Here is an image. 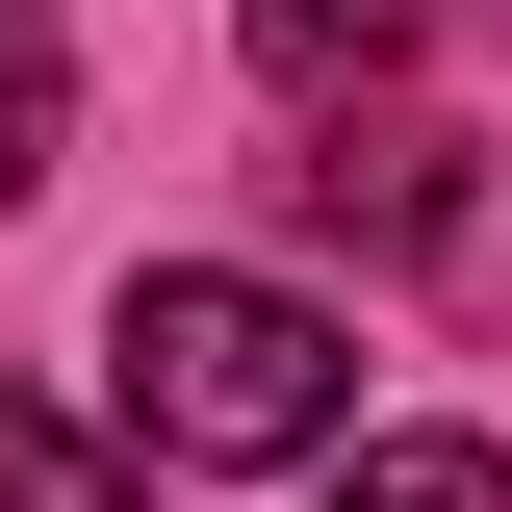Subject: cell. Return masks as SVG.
<instances>
[{"label": "cell", "instance_id": "ba28073f", "mask_svg": "<svg viewBox=\"0 0 512 512\" xmlns=\"http://www.w3.org/2000/svg\"><path fill=\"white\" fill-rule=\"evenodd\" d=\"M487 26H512V0H487Z\"/></svg>", "mask_w": 512, "mask_h": 512}, {"label": "cell", "instance_id": "3957f363", "mask_svg": "<svg viewBox=\"0 0 512 512\" xmlns=\"http://www.w3.org/2000/svg\"><path fill=\"white\" fill-rule=\"evenodd\" d=\"M410 52V0H256V77H282V103H333V77H384Z\"/></svg>", "mask_w": 512, "mask_h": 512}, {"label": "cell", "instance_id": "8992f818", "mask_svg": "<svg viewBox=\"0 0 512 512\" xmlns=\"http://www.w3.org/2000/svg\"><path fill=\"white\" fill-rule=\"evenodd\" d=\"M52 128H77V77H52V26H0V205L52 180Z\"/></svg>", "mask_w": 512, "mask_h": 512}, {"label": "cell", "instance_id": "277c9868", "mask_svg": "<svg viewBox=\"0 0 512 512\" xmlns=\"http://www.w3.org/2000/svg\"><path fill=\"white\" fill-rule=\"evenodd\" d=\"M333 512H512V461L487 436H384V461H333Z\"/></svg>", "mask_w": 512, "mask_h": 512}, {"label": "cell", "instance_id": "5b68a950", "mask_svg": "<svg viewBox=\"0 0 512 512\" xmlns=\"http://www.w3.org/2000/svg\"><path fill=\"white\" fill-rule=\"evenodd\" d=\"M0 512H128V461H103V436H52V410L0 384Z\"/></svg>", "mask_w": 512, "mask_h": 512}, {"label": "cell", "instance_id": "7a4b0ae2", "mask_svg": "<svg viewBox=\"0 0 512 512\" xmlns=\"http://www.w3.org/2000/svg\"><path fill=\"white\" fill-rule=\"evenodd\" d=\"M282 205H308L333 256H436V231H461V128H436V103H308Z\"/></svg>", "mask_w": 512, "mask_h": 512}, {"label": "cell", "instance_id": "6da1fadb", "mask_svg": "<svg viewBox=\"0 0 512 512\" xmlns=\"http://www.w3.org/2000/svg\"><path fill=\"white\" fill-rule=\"evenodd\" d=\"M103 359H128L154 461H333V410H359V333L308 282H256V256H154L103 308Z\"/></svg>", "mask_w": 512, "mask_h": 512}, {"label": "cell", "instance_id": "52a82bcc", "mask_svg": "<svg viewBox=\"0 0 512 512\" xmlns=\"http://www.w3.org/2000/svg\"><path fill=\"white\" fill-rule=\"evenodd\" d=\"M0 26H26V0H0Z\"/></svg>", "mask_w": 512, "mask_h": 512}]
</instances>
